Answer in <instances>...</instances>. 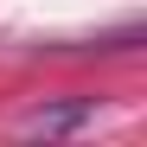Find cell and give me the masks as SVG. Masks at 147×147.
Returning a JSON list of instances; mask_svg holds the SVG:
<instances>
[{"instance_id":"cell-1","label":"cell","mask_w":147,"mask_h":147,"mask_svg":"<svg viewBox=\"0 0 147 147\" xmlns=\"http://www.w3.org/2000/svg\"><path fill=\"white\" fill-rule=\"evenodd\" d=\"M90 115V102H70V109H45V115H32L26 128L32 134H58V128H70V121H83Z\"/></svg>"}]
</instances>
